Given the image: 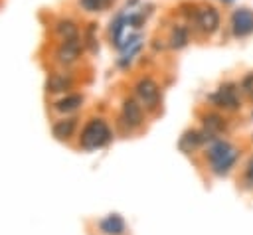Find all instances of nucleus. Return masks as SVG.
I'll return each instance as SVG.
<instances>
[{
	"label": "nucleus",
	"mask_w": 253,
	"mask_h": 235,
	"mask_svg": "<svg viewBox=\"0 0 253 235\" xmlns=\"http://www.w3.org/2000/svg\"><path fill=\"white\" fill-rule=\"evenodd\" d=\"M202 140H204V138H202V134H200V132H186V134L180 138V148H182V150H186V152H190V150H192V148H196Z\"/></svg>",
	"instance_id": "nucleus-13"
},
{
	"label": "nucleus",
	"mask_w": 253,
	"mask_h": 235,
	"mask_svg": "<svg viewBox=\"0 0 253 235\" xmlns=\"http://www.w3.org/2000/svg\"><path fill=\"white\" fill-rule=\"evenodd\" d=\"M186 43H188V32H186V28H176V30L172 32L170 45L176 47V49H180V47H184Z\"/></svg>",
	"instance_id": "nucleus-15"
},
{
	"label": "nucleus",
	"mask_w": 253,
	"mask_h": 235,
	"mask_svg": "<svg viewBox=\"0 0 253 235\" xmlns=\"http://www.w3.org/2000/svg\"><path fill=\"white\" fill-rule=\"evenodd\" d=\"M79 4H81L87 12H99V10H103L105 6H109L111 0H79Z\"/></svg>",
	"instance_id": "nucleus-18"
},
{
	"label": "nucleus",
	"mask_w": 253,
	"mask_h": 235,
	"mask_svg": "<svg viewBox=\"0 0 253 235\" xmlns=\"http://www.w3.org/2000/svg\"><path fill=\"white\" fill-rule=\"evenodd\" d=\"M245 178H247V182H251V184H253V158H251V160H249V164H247Z\"/></svg>",
	"instance_id": "nucleus-20"
},
{
	"label": "nucleus",
	"mask_w": 253,
	"mask_h": 235,
	"mask_svg": "<svg viewBox=\"0 0 253 235\" xmlns=\"http://www.w3.org/2000/svg\"><path fill=\"white\" fill-rule=\"evenodd\" d=\"M123 118L128 126H138L142 122V109L136 101L132 99H126L123 103Z\"/></svg>",
	"instance_id": "nucleus-7"
},
{
	"label": "nucleus",
	"mask_w": 253,
	"mask_h": 235,
	"mask_svg": "<svg viewBox=\"0 0 253 235\" xmlns=\"http://www.w3.org/2000/svg\"><path fill=\"white\" fill-rule=\"evenodd\" d=\"M134 93H136L138 101H140L144 107H148V109H156V107H158L160 89H158V85H156L152 79H148V77L140 79V81L134 85Z\"/></svg>",
	"instance_id": "nucleus-2"
},
{
	"label": "nucleus",
	"mask_w": 253,
	"mask_h": 235,
	"mask_svg": "<svg viewBox=\"0 0 253 235\" xmlns=\"http://www.w3.org/2000/svg\"><path fill=\"white\" fill-rule=\"evenodd\" d=\"M196 20L198 26L206 32V34H213L219 28V12L213 6H204L196 12Z\"/></svg>",
	"instance_id": "nucleus-4"
},
{
	"label": "nucleus",
	"mask_w": 253,
	"mask_h": 235,
	"mask_svg": "<svg viewBox=\"0 0 253 235\" xmlns=\"http://www.w3.org/2000/svg\"><path fill=\"white\" fill-rule=\"evenodd\" d=\"M111 140V128L107 126L105 120L101 118H93L81 132V146L85 150H95L101 148L103 144H107Z\"/></svg>",
	"instance_id": "nucleus-1"
},
{
	"label": "nucleus",
	"mask_w": 253,
	"mask_h": 235,
	"mask_svg": "<svg viewBox=\"0 0 253 235\" xmlns=\"http://www.w3.org/2000/svg\"><path fill=\"white\" fill-rule=\"evenodd\" d=\"M75 124H77V118H63V120H57L53 124V136L59 138V140H65L73 134L75 130Z\"/></svg>",
	"instance_id": "nucleus-8"
},
{
	"label": "nucleus",
	"mask_w": 253,
	"mask_h": 235,
	"mask_svg": "<svg viewBox=\"0 0 253 235\" xmlns=\"http://www.w3.org/2000/svg\"><path fill=\"white\" fill-rule=\"evenodd\" d=\"M55 32L61 39H71V38H77V34H79L77 26L71 20H59L55 26Z\"/></svg>",
	"instance_id": "nucleus-10"
},
{
	"label": "nucleus",
	"mask_w": 253,
	"mask_h": 235,
	"mask_svg": "<svg viewBox=\"0 0 253 235\" xmlns=\"http://www.w3.org/2000/svg\"><path fill=\"white\" fill-rule=\"evenodd\" d=\"M204 122H206V130L208 132H219V130H223V120L217 115H208L204 118Z\"/></svg>",
	"instance_id": "nucleus-17"
},
{
	"label": "nucleus",
	"mask_w": 253,
	"mask_h": 235,
	"mask_svg": "<svg viewBox=\"0 0 253 235\" xmlns=\"http://www.w3.org/2000/svg\"><path fill=\"white\" fill-rule=\"evenodd\" d=\"M69 79H65V77H61V75H51V79L47 81V89L51 91V93H57V91H63V89H67L69 87Z\"/></svg>",
	"instance_id": "nucleus-16"
},
{
	"label": "nucleus",
	"mask_w": 253,
	"mask_h": 235,
	"mask_svg": "<svg viewBox=\"0 0 253 235\" xmlns=\"http://www.w3.org/2000/svg\"><path fill=\"white\" fill-rule=\"evenodd\" d=\"M101 229L109 235H121L125 231V221L117 213H113V215H109L107 219L101 221Z\"/></svg>",
	"instance_id": "nucleus-9"
},
{
	"label": "nucleus",
	"mask_w": 253,
	"mask_h": 235,
	"mask_svg": "<svg viewBox=\"0 0 253 235\" xmlns=\"http://www.w3.org/2000/svg\"><path fill=\"white\" fill-rule=\"evenodd\" d=\"M231 30L237 38L253 34V12L247 8H239L231 16Z\"/></svg>",
	"instance_id": "nucleus-3"
},
{
	"label": "nucleus",
	"mask_w": 253,
	"mask_h": 235,
	"mask_svg": "<svg viewBox=\"0 0 253 235\" xmlns=\"http://www.w3.org/2000/svg\"><path fill=\"white\" fill-rule=\"evenodd\" d=\"M81 49H83V43H81L79 38L63 39L61 45L57 47V59H59L61 63H71V61H75V59L79 57Z\"/></svg>",
	"instance_id": "nucleus-5"
},
{
	"label": "nucleus",
	"mask_w": 253,
	"mask_h": 235,
	"mask_svg": "<svg viewBox=\"0 0 253 235\" xmlns=\"http://www.w3.org/2000/svg\"><path fill=\"white\" fill-rule=\"evenodd\" d=\"M81 101H83L81 95H69V97L57 101V103H55V109L61 111V113H69V111H75V109L81 105Z\"/></svg>",
	"instance_id": "nucleus-11"
},
{
	"label": "nucleus",
	"mask_w": 253,
	"mask_h": 235,
	"mask_svg": "<svg viewBox=\"0 0 253 235\" xmlns=\"http://www.w3.org/2000/svg\"><path fill=\"white\" fill-rule=\"evenodd\" d=\"M235 158H237V150L235 148H231L221 160H217L215 164H213V170L217 172V174H223V172H227L231 166H233V162H235Z\"/></svg>",
	"instance_id": "nucleus-12"
},
{
	"label": "nucleus",
	"mask_w": 253,
	"mask_h": 235,
	"mask_svg": "<svg viewBox=\"0 0 253 235\" xmlns=\"http://www.w3.org/2000/svg\"><path fill=\"white\" fill-rule=\"evenodd\" d=\"M241 89L253 99V73H249V75L243 77V81H241Z\"/></svg>",
	"instance_id": "nucleus-19"
},
{
	"label": "nucleus",
	"mask_w": 253,
	"mask_h": 235,
	"mask_svg": "<svg viewBox=\"0 0 253 235\" xmlns=\"http://www.w3.org/2000/svg\"><path fill=\"white\" fill-rule=\"evenodd\" d=\"M211 101L217 107H225V109H237L239 107V97H237V89L233 85H223L219 87V91L215 95H211Z\"/></svg>",
	"instance_id": "nucleus-6"
},
{
	"label": "nucleus",
	"mask_w": 253,
	"mask_h": 235,
	"mask_svg": "<svg viewBox=\"0 0 253 235\" xmlns=\"http://www.w3.org/2000/svg\"><path fill=\"white\" fill-rule=\"evenodd\" d=\"M229 150H231V146H229L227 142L219 140V142H215V144L210 148V154H208V156H210L211 164H215V162H217V160H221V158H223V156H225Z\"/></svg>",
	"instance_id": "nucleus-14"
}]
</instances>
